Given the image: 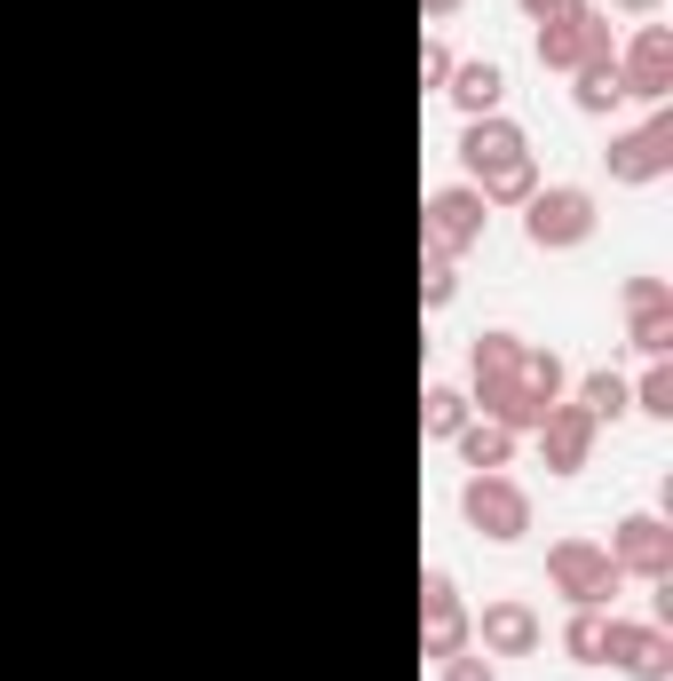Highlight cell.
Segmentation results:
<instances>
[{
    "instance_id": "6da1fadb",
    "label": "cell",
    "mask_w": 673,
    "mask_h": 681,
    "mask_svg": "<svg viewBox=\"0 0 673 681\" xmlns=\"http://www.w3.org/2000/svg\"><path fill=\"white\" fill-rule=\"evenodd\" d=\"M665 159H673V127H665V119H650L642 135H626V143L611 151V166H618L626 183H642V175H658Z\"/></svg>"
},
{
    "instance_id": "7a4b0ae2",
    "label": "cell",
    "mask_w": 673,
    "mask_h": 681,
    "mask_svg": "<svg viewBox=\"0 0 673 681\" xmlns=\"http://www.w3.org/2000/svg\"><path fill=\"white\" fill-rule=\"evenodd\" d=\"M665 72H673L665 32H642V41H634V80H626V95H665Z\"/></svg>"
},
{
    "instance_id": "3957f363",
    "label": "cell",
    "mask_w": 673,
    "mask_h": 681,
    "mask_svg": "<svg viewBox=\"0 0 673 681\" xmlns=\"http://www.w3.org/2000/svg\"><path fill=\"white\" fill-rule=\"evenodd\" d=\"M587 230V198L579 191H555V198H538V215H531V238H579Z\"/></svg>"
},
{
    "instance_id": "277c9868",
    "label": "cell",
    "mask_w": 673,
    "mask_h": 681,
    "mask_svg": "<svg viewBox=\"0 0 673 681\" xmlns=\"http://www.w3.org/2000/svg\"><path fill=\"white\" fill-rule=\"evenodd\" d=\"M611 650L642 673V681H665V642L658 634H642V626H611Z\"/></svg>"
},
{
    "instance_id": "5b68a950",
    "label": "cell",
    "mask_w": 673,
    "mask_h": 681,
    "mask_svg": "<svg viewBox=\"0 0 673 681\" xmlns=\"http://www.w3.org/2000/svg\"><path fill=\"white\" fill-rule=\"evenodd\" d=\"M618 563H634V570H665V531H658L650 516H634L626 539H618Z\"/></svg>"
},
{
    "instance_id": "8992f818",
    "label": "cell",
    "mask_w": 673,
    "mask_h": 681,
    "mask_svg": "<svg viewBox=\"0 0 673 681\" xmlns=\"http://www.w3.org/2000/svg\"><path fill=\"white\" fill-rule=\"evenodd\" d=\"M634 340H642V349H665V293L650 278L634 286Z\"/></svg>"
},
{
    "instance_id": "52a82bcc",
    "label": "cell",
    "mask_w": 673,
    "mask_h": 681,
    "mask_svg": "<svg viewBox=\"0 0 673 681\" xmlns=\"http://www.w3.org/2000/svg\"><path fill=\"white\" fill-rule=\"evenodd\" d=\"M467 507H476V523L523 531V499H515V492H499V484H476V492H467Z\"/></svg>"
},
{
    "instance_id": "ba28073f",
    "label": "cell",
    "mask_w": 673,
    "mask_h": 681,
    "mask_svg": "<svg viewBox=\"0 0 673 681\" xmlns=\"http://www.w3.org/2000/svg\"><path fill=\"white\" fill-rule=\"evenodd\" d=\"M562 578L579 587V602H602V563H594L587 547H570V555H562Z\"/></svg>"
},
{
    "instance_id": "9c48e42d",
    "label": "cell",
    "mask_w": 673,
    "mask_h": 681,
    "mask_svg": "<svg viewBox=\"0 0 673 681\" xmlns=\"http://www.w3.org/2000/svg\"><path fill=\"white\" fill-rule=\"evenodd\" d=\"M618 95H626V72H618V64H594V72H587V104L602 112V104H618Z\"/></svg>"
},
{
    "instance_id": "30bf717a",
    "label": "cell",
    "mask_w": 673,
    "mask_h": 681,
    "mask_svg": "<svg viewBox=\"0 0 673 681\" xmlns=\"http://www.w3.org/2000/svg\"><path fill=\"white\" fill-rule=\"evenodd\" d=\"M587 404H594V413H618V404H626V389L611 381V372H602V381H587Z\"/></svg>"
},
{
    "instance_id": "8fae6325",
    "label": "cell",
    "mask_w": 673,
    "mask_h": 681,
    "mask_svg": "<svg viewBox=\"0 0 673 681\" xmlns=\"http://www.w3.org/2000/svg\"><path fill=\"white\" fill-rule=\"evenodd\" d=\"M460 95H467V104H491V95H499V72H491V64H484V72H467Z\"/></svg>"
},
{
    "instance_id": "7c38bea8",
    "label": "cell",
    "mask_w": 673,
    "mask_h": 681,
    "mask_svg": "<svg viewBox=\"0 0 673 681\" xmlns=\"http://www.w3.org/2000/svg\"><path fill=\"white\" fill-rule=\"evenodd\" d=\"M642 404H650V413H673V381H665V372H650V381H642Z\"/></svg>"
},
{
    "instance_id": "4fadbf2b",
    "label": "cell",
    "mask_w": 673,
    "mask_h": 681,
    "mask_svg": "<svg viewBox=\"0 0 673 681\" xmlns=\"http://www.w3.org/2000/svg\"><path fill=\"white\" fill-rule=\"evenodd\" d=\"M491 634H499V642H523V634H531V619H523V610H499Z\"/></svg>"
},
{
    "instance_id": "5bb4252c",
    "label": "cell",
    "mask_w": 673,
    "mask_h": 681,
    "mask_svg": "<svg viewBox=\"0 0 673 681\" xmlns=\"http://www.w3.org/2000/svg\"><path fill=\"white\" fill-rule=\"evenodd\" d=\"M570 650H579V658H594V650H602V626H594V619H579V634H570Z\"/></svg>"
},
{
    "instance_id": "9a60e30c",
    "label": "cell",
    "mask_w": 673,
    "mask_h": 681,
    "mask_svg": "<svg viewBox=\"0 0 673 681\" xmlns=\"http://www.w3.org/2000/svg\"><path fill=\"white\" fill-rule=\"evenodd\" d=\"M531 9H555V0H531Z\"/></svg>"
},
{
    "instance_id": "2e32d148",
    "label": "cell",
    "mask_w": 673,
    "mask_h": 681,
    "mask_svg": "<svg viewBox=\"0 0 673 681\" xmlns=\"http://www.w3.org/2000/svg\"><path fill=\"white\" fill-rule=\"evenodd\" d=\"M626 9H650V0H626Z\"/></svg>"
}]
</instances>
